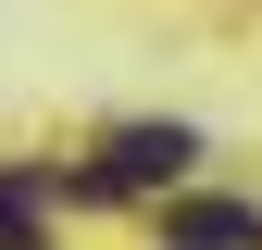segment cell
Masks as SVG:
<instances>
[{
    "instance_id": "3",
    "label": "cell",
    "mask_w": 262,
    "mask_h": 250,
    "mask_svg": "<svg viewBox=\"0 0 262 250\" xmlns=\"http://www.w3.org/2000/svg\"><path fill=\"white\" fill-rule=\"evenodd\" d=\"M0 250H50L38 238V175H0Z\"/></svg>"
},
{
    "instance_id": "2",
    "label": "cell",
    "mask_w": 262,
    "mask_h": 250,
    "mask_svg": "<svg viewBox=\"0 0 262 250\" xmlns=\"http://www.w3.org/2000/svg\"><path fill=\"white\" fill-rule=\"evenodd\" d=\"M162 250H262V213L250 200H175L162 213Z\"/></svg>"
},
{
    "instance_id": "1",
    "label": "cell",
    "mask_w": 262,
    "mask_h": 250,
    "mask_svg": "<svg viewBox=\"0 0 262 250\" xmlns=\"http://www.w3.org/2000/svg\"><path fill=\"white\" fill-rule=\"evenodd\" d=\"M187 163H200V138H187V125H113V138H100V163L75 175V200H125V187H175Z\"/></svg>"
}]
</instances>
